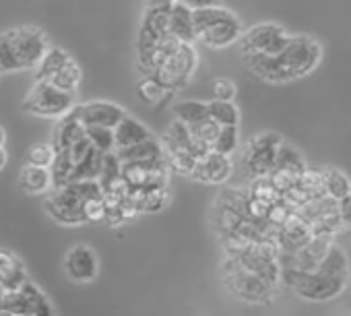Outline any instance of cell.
I'll list each match as a JSON object with an SVG mask.
<instances>
[{"instance_id":"obj_1","label":"cell","mask_w":351,"mask_h":316,"mask_svg":"<svg viewBox=\"0 0 351 316\" xmlns=\"http://www.w3.org/2000/svg\"><path fill=\"white\" fill-rule=\"evenodd\" d=\"M322 60V46L312 36H291L285 48L275 56L250 54L244 56L246 66L267 83H289L302 79L318 69Z\"/></svg>"},{"instance_id":"obj_2","label":"cell","mask_w":351,"mask_h":316,"mask_svg":"<svg viewBox=\"0 0 351 316\" xmlns=\"http://www.w3.org/2000/svg\"><path fill=\"white\" fill-rule=\"evenodd\" d=\"M281 279L298 295L312 302H328L337 297L349 279V265L345 250L337 244H330L320 265L312 271L281 269Z\"/></svg>"},{"instance_id":"obj_3","label":"cell","mask_w":351,"mask_h":316,"mask_svg":"<svg viewBox=\"0 0 351 316\" xmlns=\"http://www.w3.org/2000/svg\"><path fill=\"white\" fill-rule=\"evenodd\" d=\"M191 19H193L195 42L213 50H221L236 44L244 34L242 21L223 5L197 9L191 13Z\"/></svg>"},{"instance_id":"obj_4","label":"cell","mask_w":351,"mask_h":316,"mask_svg":"<svg viewBox=\"0 0 351 316\" xmlns=\"http://www.w3.org/2000/svg\"><path fill=\"white\" fill-rule=\"evenodd\" d=\"M104 195L97 180H75L64 186H58L46 199V211L64 226H81L85 223L83 205L89 197Z\"/></svg>"},{"instance_id":"obj_5","label":"cell","mask_w":351,"mask_h":316,"mask_svg":"<svg viewBox=\"0 0 351 316\" xmlns=\"http://www.w3.org/2000/svg\"><path fill=\"white\" fill-rule=\"evenodd\" d=\"M223 281L228 285V289L232 293H236L240 300L244 302H254V304H261V302H269L275 293V287L273 283L265 281L263 277L246 271L244 267H240L234 258L228 256V260L223 263Z\"/></svg>"},{"instance_id":"obj_6","label":"cell","mask_w":351,"mask_h":316,"mask_svg":"<svg viewBox=\"0 0 351 316\" xmlns=\"http://www.w3.org/2000/svg\"><path fill=\"white\" fill-rule=\"evenodd\" d=\"M75 93L60 91L48 81H36L34 89L23 101V108L29 114L42 116V118H60L69 114L75 108Z\"/></svg>"},{"instance_id":"obj_7","label":"cell","mask_w":351,"mask_h":316,"mask_svg":"<svg viewBox=\"0 0 351 316\" xmlns=\"http://www.w3.org/2000/svg\"><path fill=\"white\" fill-rule=\"evenodd\" d=\"M5 38L13 50V56L19 64V71L36 69L40 64L42 56L46 54V50L50 48L46 34L38 27L11 29L5 34Z\"/></svg>"},{"instance_id":"obj_8","label":"cell","mask_w":351,"mask_h":316,"mask_svg":"<svg viewBox=\"0 0 351 316\" xmlns=\"http://www.w3.org/2000/svg\"><path fill=\"white\" fill-rule=\"evenodd\" d=\"M281 143L283 138L277 132H263L254 136L244 149V166L248 174H252L254 178L271 176L275 170V157Z\"/></svg>"},{"instance_id":"obj_9","label":"cell","mask_w":351,"mask_h":316,"mask_svg":"<svg viewBox=\"0 0 351 316\" xmlns=\"http://www.w3.org/2000/svg\"><path fill=\"white\" fill-rule=\"evenodd\" d=\"M289 38L291 36L281 25H277V23H261V25H254L248 32H244L238 42H240V48H242L244 56H250V54L275 56L285 48Z\"/></svg>"},{"instance_id":"obj_10","label":"cell","mask_w":351,"mask_h":316,"mask_svg":"<svg viewBox=\"0 0 351 316\" xmlns=\"http://www.w3.org/2000/svg\"><path fill=\"white\" fill-rule=\"evenodd\" d=\"M71 112L83 126H106V128H114L126 116V110L122 106L114 101H101V99L75 104Z\"/></svg>"},{"instance_id":"obj_11","label":"cell","mask_w":351,"mask_h":316,"mask_svg":"<svg viewBox=\"0 0 351 316\" xmlns=\"http://www.w3.org/2000/svg\"><path fill=\"white\" fill-rule=\"evenodd\" d=\"M232 172H234V164L230 160V155L209 151L203 160H197L195 170L191 172V178L205 182V184H223L230 180Z\"/></svg>"},{"instance_id":"obj_12","label":"cell","mask_w":351,"mask_h":316,"mask_svg":"<svg viewBox=\"0 0 351 316\" xmlns=\"http://www.w3.org/2000/svg\"><path fill=\"white\" fill-rule=\"evenodd\" d=\"M64 269L71 279H75L79 283H87L97 277L99 260H97V254L89 246L79 244L69 250V254L64 258Z\"/></svg>"},{"instance_id":"obj_13","label":"cell","mask_w":351,"mask_h":316,"mask_svg":"<svg viewBox=\"0 0 351 316\" xmlns=\"http://www.w3.org/2000/svg\"><path fill=\"white\" fill-rule=\"evenodd\" d=\"M120 164H132V162H155V160H163L165 157V149L163 143L157 141L155 136L145 138L136 145L124 147V149H116L114 151Z\"/></svg>"},{"instance_id":"obj_14","label":"cell","mask_w":351,"mask_h":316,"mask_svg":"<svg viewBox=\"0 0 351 316\" xmlns=\"http://www.w3.org/2000/svg\"><path fill=\"white\" fill-rule=\"evenodd\" d=\"M153 132L134 116L126 114L116 126H114V151L116 149H124L130 145H136L145 138H151Z\"/></svg>"},{"instance_id":"obj_15","label":"cell","mask_w":351,"mask_h":316,"mask_svg":"<svg viewBox=\"0 0 351 316\" xmlns=\"http://www.w3.org/2000/svg\"><path fill=\"white\" fill-rule=\"evenodd\" d=\"M83 136H85V126L75 118L73 112H69V114L60 116V120L54 128L52 147H54V151H66Z\"/></svg>"},{"instance_id":"obj_16","label":"cell","mask_w":351,"mask_h":316,"mask_svg":"<svg viewBox=\"0 0 351 316\" xmlns=\"http://www.w3.org/2000/svg\"><path fill=\"white\" fill-rule=\"evenodd\" d=\"M308 170L304 157L298 153V149H293L291 145H287L285 141L279 145L277 149V157H275V170L273 174H285V176H300Z\"/></svg>"},{"instance_id":"obj_17","label":"cell","mask_w":351,"mask_h":316,"mask_svg":"<svg viewBox=\"0 0 351 316\" xmlns=\"http://www.w3.org/2000/svg\"><path fill=\"white\" fill-rule=\"evenodd\" d=\"M0 281H3L11 291L19 289L27 281L21 260L3 248H0Z\"/></svg>"},{"instance_id":"obj_18","label":"cell","mask_w":351,"mask_h":316,"mask_svg":"<svg viewBox=\"0 0 351 316\" xmlns=\"http://www.w3.org/2000/svg\"><path fill=\"white\" fill-rule=\"evenodd\" d=\"M21 189L32 193V195H42V193L52 191L50 168H40V166L25 164V168L21 172Z\"/></svg>"},{"instance_id":"obj_19","label":"cell","mask_w":351,"mask_h":316,"mask_svg":"<svg viewBox=\"0 0 351 316\" xmlns=\"http://www.w3.org/2000/svg\"><path fill=\"white\" fill-rule=\"evenodd\" d=\"M169 36L176 38V40H180V42L197 44L195 42V32H193L191 11L178 9V7H169Z\"/></svg>"},{"instance_id":"obj_20","label":"cell","mask_w":351,"mask_h":316,"mask_svg":"<svg viewBox=\"0 0 351 316\" xmlns=\"http://www.w3.org/2000/svg\"><path fill=\"white\" fill-rule=\"evenodd\" d=\"M71 56L62 48H48L46 54L42 56L40 64L36 66V81H50L69 60Z\"/></svg>"},{"instance_id":"obj_21","label":"cell","mask_w":351,"mask_h":316,"mask_svg":"<svg viewBox=\"0 0 351 316\" xmlns=\"http://www.w3.org/2000/svg\"><path fill=\"white\" fill-rule=\"evenodd\" d=\"M322 189L328 199L339 201L351 193V180L343 172L328 168V170H322Z\"/></svg>"},{"instance_id":"obj_22","label":"cell","mask_w":351,"mask_h":316,"mask_svg":"<svg viewBox=\"0 0 351 316\" xmlns=\"http://www.w3.org/2000/svg\"><path fill=\"white\" fill-rule=\"evenodd\" d=\"M48 83H52L60 91H66V93H75L77 95V89L81 85V66L73 58H69L64 62V66Z\"/></svg>"},{"instance_id":"obj_23","label":"cell","mask_w":351,"mask_h":316,"mask_svg":"<svg viewBox=\"0 0 351 316\" xmlns=\"http://www.w3.org/2000/svg\"><path fill=\"white\" fill-rule=\"evenodd\" d=\"M207 112H209V118L219 126H238L240 124V112L234 101L211 99L207 104Z\"/></svg>"},{"instance_id":"obj_24","label":"cell","mask_w":351,"mask_h":316,"mask_svg":"<svg viewBox=\"0 0 351 316\" xmlns=\"http://www.w3.org/2000/svg\"><path fill=\"white\" fill-rule=\"evenodd\" d=\"M173 114L180 122L193 126V124H199L203 120L209 118V112H207V104L203 101H197V99H184V101H178L173 106Z\"/></svg>"},{"instance_id":"obj_25","label":"cell","mask_w":351,"mask_h":316,"mask_svg":"<svg viewBox=\"0 0 351 316\" xmlns=\"http://www.w3.org/2000/svg\"><path fill=\"white\" fill-rule=\"evenodd\" d=\"M101 162H104V153L97 151L95 147H91V151L75 166L73 182L75 180H97V176L101 172Z\"/></svg>"},{"instance_id":"obj_26","label":"cell","mask_w":351,"mask_h":316,"mask_svg":"<svg viewBox=\"0 0 351 316\" xmlns=\"http://www.w3.org/2000/svg\"><path fill=\"white\" fill-rule=\"evenodd\" d=\"M165 160H167L169 170L178 172V174H186V176H191V172L195 170V164H197V160L186 147L165 149Z\"/></svg>"},{"instance_id":"obj_27","label":"cell","mask_w":351,"mask_h":316,"mask_svg":"<svg viewBox=\"0 0 351 316\" xmlns=\"http://www.w3.org/2000/svg\"><path fill=\"white\" fill-rule=\"evenodd\" d=\"M240 147V128L238 126H219L211 151L221 153V155H234V151Z\"/></svg>"},{"instance_id":"obj_28","label":"cell","mask_w":351,"mask_h":316,"mask_svg":"<svg viewBox=\"0 0 351 316\" xmlns=\"http://www.w3.org/2000/svg\"><path fill=\"white\" fill-rule=\"evenodd\" d=\"M120 178H122V174H120V162H118L116 153H114V151L104 153L101 172H99V176H97V184H99L101 193H106L110 186H114Z\"/></svg>"},{"instance_id":"obj_29","label":"cell","mask_w":351,"mask_h":316,"mask_svg":"<svg viewBox=\"0 0 351 316\" xmlns=\"http://www.w3.org/2000/svg\"><path fill=\"white\" fill-rule=\"evenodd\" d=\"M189 141H191V128H189V124L180 122L178 118L167 126V130L163 132V138H161L163 149H171V147H186L189 149Z\"/></svg>"},{"instance_id":"obj_30","label":"cell","mask_w":351,"mask_h":316,"mask_svg":"<svg viewBox=\"0 0 351 316\" xmlns=\"http://www.w3.org/2000/svg\"><path fill=\"white\" fill-rule=\"evenodd\" d=\"M85 136L89 138L91 147H95L101 153L114 151V128L106 126H85Z\"/></svg>"},{"instance_id":"obj_31","label":"cell","mask_w":351,"mask_h":316,"mask_svg":"<svg viewBox=\"0 0 351 316\" xmlns=\"http://www.w3.org/2000/svg\"><path fill=\"white\" fill-rule=\"evenodd\" d=\"M54 147L50 143H36L27 151V164L40 166V168H50L54 162Z\"/></svg>"},{"instance_id":"obj_32","label":"cell","mask_w":351,"mask_h":316,"mask_svg":"<svg viewBox=\"0 0 351 316\" xmlns=\"http://www.w3.org/2000/svg\"><path fill=\"white\" fill-rule=\"evenodd\" d=\"M213 5H221V3L219 0H147V7H178L191 13L197 9L213 7Z\"/></svg>"},{"instance_id":"obj_33","label":"cell","mask_w":351,"mask_h":316,"mask_svg":"<svg viewBox=\"0 0 351 316\" xmlns=\"http://www.w3.org/2000/svg\"><path fill=\"white\" fill-rule=\"evenodd\" d=\"M165 89L153 79V77H145L141 83H138V97L145 101V104H159L163 97H165Z\"/></svg>"},{"instance_id":"obj_34","label":"cell","mask_w":351,"mask_h":316,"mask_svg":"<svg viewBox=\"0 0 351 316\" xmlns=\"http://www.w3.org/2000/svg\"><path fill=\"white\" fill-rule=\"evenodd\" d=\"M213 93H215V99L234 101V97H236V83L230 81V79H215L213 81Z\"/></svg>"},{"instance_id":"obj_35","label":"cell","mask_w":351,"mask_h":316,"mask_svg":"<svg viewBox=\"0 0 351 316\" xmlns=\"http://www.w3.org/2000/svg\"><path fill=\"white\" fill-rule=\"evenodd\" d=\"M337 213H339L343 228H351V193L337 201Z\"/></svg>"},{"instance_id":"obj_36","label":"cell","mask_w":351,"mask_h":316,"mask_svg":"<svg viewBox=\"0 0 351 316\" xmlns=\"http://www.w3.org/2000/svg\"><path fill=\"white\" fill-rule=\"evenodd\" d=\"M7 166V151H5V145H0V170Z\"/></svg>"},{"instance_id":"obj_37","label":"cell","mask_w":351,"mask_h":316,"mask_svg":"<svg viewBox=\"0 0 351 316\" xmlns=\"http://www.w3.org/2000/svg\"><path fill=\"white\" fill-rule=\"evenodd\" d=\"M5 138H7V132L0 128V145H5Z\"/></svg>"}]
</instances>
